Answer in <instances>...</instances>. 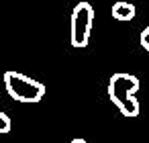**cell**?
<instances>
[{
	"label": "cell",
	"instance_id": "3957f363",
	"mask_svg": "<svg viewBox=\"0 0 149 143\" xmlns=\"http://www.w3.org/2000/svg\"><path fill=\"white\" fill-rule=\"evenodd\" d=\"M94 23V8L90 2H78L72 10V45L82 49L88 45Z\"/></svg>",
	"mask_w": 149,
	"mask_h": 143
},
{
	"label": "cell",
	"instance_id": "6da1fadb",
	"mask_svg": "<svg viewBox=\"0 0 149 143\" xmlns=\"http://www.w3.org/2000/svg\"><path fill=\"white\" fill-rule=\"evenodd\" d=\"M137 90H139V80L131 74L116 72L108 80V98L125 116L139 114V102L133 98V94Z\"/></svg>",
	"mask_w": 149,
	"mask_h": 143
},
{
	"label": "cell",
	"instance_id": "7a4b0ae2",
	"mask_svg": "<svg viewBox=\"0 0 149 143\" xmlns=\"http://www.w3.org/2000/svg\"><path fill=\"white\" fill-rule=\"evenodd\" d=\"M4 88L8 96L23 104H35L45 96V86L25 74L19 72H6L4 74Z\"/></svg>",
	"mask_w": 149,
	"mask_h": 143
},
{
	"label": "cell",
	"instance_id": "277c9868",
	"mask_svg": "<svg viewBox=\"0 0 149 143\" xmlns=\"http://www.w3.org/2000/svg\"><path fill=\"white\" fill-rule=\"evenodd\" d=\"M137 15V8L131 4V2H114L112 4V19L120 21V23H127V21H133Z\"/></svg>",
	"mask_w": 149,
	"mask_h": 143
},
{
	"label": "cell",
	"instance_id": "8992f818",
	"mask_svg": "<svg viewBox=\"0 0 149 143\" xmlns=\"http://www.w3.org/2000/svg\"><path fill=\"white\" fill-rule=\"evenodd\" d=\"M139 41H141V47L145 49V51H149V25L141 31V37H139Z\"/></svg>",
	"mask_w": 149,
	"mask_h": 143
},
{
	"label": "cell",
	"instance_id": "5b68a950",
	"mask_svg": "<svg viewBox=\"0 0 149 143\" xmlns=\"http://www.w3.org/2000/svg\"><path fill=\"white\" fill-rule=\"evenodd\" d=\"M10 127H13V123H10V116H8L6 112H2V110H0V135L8 133V131H10Z\"/></svg>",
	"mask_w": 149,
	"mask_h": 143
},
{
	"label": "cell",
	"instance_id": "52a82bcc",
	"mask_svg": "<svg viewBox=\"0 0 149 143\" xmlns=\"http://www.w3.org/2000/svg\"><path fill=\"white\" fill-rule=\"evenodd\" d=\"M70 143H86V141H84V139H82V137H78V139H72V141H70Z\"/></svg>",
	"mask_w": 149,
	"mask_h": 143
}]
</instances>
